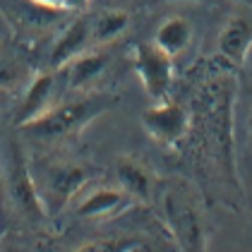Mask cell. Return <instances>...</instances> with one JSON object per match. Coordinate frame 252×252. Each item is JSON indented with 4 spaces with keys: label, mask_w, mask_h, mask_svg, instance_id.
Returning <instances> with one entry per match:
<instances>
[{
    "label": "cell",
    "mask_w": 252,
    "mask_h": 252,
    "mask_svg": "<svg viewBox=\"0 0 252 252\" xmlns=\"http://www.w3.org/2000/svg\"><path fill=\"white\" fill-rule=\"evenodd\" d=\"M238 72L214 56L194 67L190 111L192 130L183 144L194 161L199 175L214 183L216 194L238 209L243 202V185L235 166V106L240 96Z\"/></svg>",
    "instance_id": "6da1fadb"
},
{
    "label": "cell",
    "mask_w": 252,
    "mask_h": 252,
    "mask_svg": "<svg viewBox=\"0 0 252 252\" xmlns=\"http://www.w3.org/2000/svg\"><path fill=\"white\" fill-rule=\"evenodd\" d=\"M163 228L178 250L202 252L209 248L212 226L204 209V197L192 180L173 175L156 188Z\"/></svg>",
    "instance_id": "7a4b0ae2"
},
{
    "label": "cell",
    "mask_w": 252,
    "mask_h": 252,
    "mask_svg": "<svg viewBox=\"0 0 252 252\" xmlns=\"http://www.w3.org/2000/svg\"><path fill=\"white\" fill-rule=\"evenodd\" d=\"M116 103L118 94H111V92H96V89L77 92V96L53 103L48 111H43L41 116L20 127L27 135V139H32L34 144L53 147L56 142H63L67 137L82 132L94 118L103 116Z\"/></svg>",
    "instance_id": "3957f363"
},
{
    "label": "cell",
    "mask_w": 252,
    "mask_h": 252,
    "mask_svg": "<svg viewBox=\"0 0 252 252\" xmlns=\"http://www.w3.org/2000/svg\"><path fill=\"white\" fill-rule=\"evenodd\" d=\"M34 175V173H32ZM98 175L89 163L77 158H51L41 163L39 178L34 175L36 190L46 214H53L72 204V199Z\"/></svg>",
    "instance_id": "277c9868"
},
{
    "label": "cell",
    "mask_w": 252,
    "mask_h": 252,
    "mask_svg": "<svg viewBox=\"0 0 252 252\" xmlns=\"http://www.w3.org/2000/svg\"><path fill=\"white\" fill-rule=\"evenodd\" d=\"M142 127L163 149H183L192 130V111L173 96L166 101H154L142 113Z\"/></svg>",
    "instance_id": "5b68a950"
},
{
    "label": "cell",
    "mask_w": 252,
    "mask_h": 252,
    "mask_svg": "<svg viewBox=\"0 0 252 252\" xmlns=\"http://www.w3.org/2000/svg\"><path fill=\"white\" fill-rule=\"evenodd\" d=\"M132 67L152 101H166L175 82V58L161 51L154 41H142L132 51Z\"/></svg>",
    "instance_id": "8992f818"
},
{
    "label": "cell",
    "mask_w": 252,
    "mask_h": 252,
    "mask_svg": "<svg viewBox=\"0 0 252 252\" xmlns=\"http://www.w3.org/2000/svg\"><path fill=\"white\" fill-rule=\"evenodd\" d=\"M252 56V15L238 12L226 20L216 36V58L235 70H245Z\"/></svg>",
    "instance_id": "52a82bcc"
},
{
    "label": "cell",
    "mask_w": 252,
    "mask_h": 252,
    "mask_svg": "<svg viewBox=\"0 0 252 252\" xmlns=\"http://www.w3.org/2000/svg\"><path fill=\"white\" fill-rule=\"evenodd\" d=\"M113 183L135 199L137 207L152 204V199L156 197V188H158V180L152 173V168L144 161H139L137 156L130 154L116 156V161H113Z\"/></svg>",
    "instance_id": "ba28073f"
},
{
    "label": "cell",
    "mask_w": 252,
    "mask_h": 252,
    "mask_svg": "<svg viewBox=\"0 0 252 252\" xmlns=\"http://www.w3.org/2000/svg\"><path fill=\"white\" fill-rule=\"evenodd\" d=\"M132 207H137V202L113 183V185H94L89 192L82 194L75 202V214L79 219L101 221V219L120 216Z\"/></svg>",
    "instance_id": "9c48e42d"
},
{
    "label": "cell",
    "mask_w": 252,
    "mask_h": 252,
    "mask_svg": "<svg viewBox=\"0 0 252 252\" xmlns=\"http://www.w3.org/2000/svg\"><path fill=\"white\" fill-rule=\"evenodd\" d=\"M94 39H92V15H77L72 20L58 27V36L51 46V56H48V67L51 70H60L65 67L72 58H77L82 51L92 48Z\"/></svg>",
    "instance_id": "30bf717a"
},
{
    "label": "cell",
    "mask_w": 252,
    "mask_h": 252,
    "mask_svg": "<svg viewBox=\"0 0 252 252\" xmlns=\"http://www.w3.org/2000/svg\"><path fill=\"white\" fill-rule=\"evenodd\" d=\"M108 63H111V53L106 51V46H92V48L82 51L77 58H72L63 67L65 89H70V92L94 89V84L106 75Z\"/></svg>",
    "instance_id": "8fae6325"
},
{
    "label": "cell",
    "mask_w": 252,
    "mask_h": 252,
    "mask_svg": "<svg viewBox=\"0 0 252 252\" xmlns=\"http://www.w3.org/2000/svg\"><path fill=\"white\" fill-rule=\"evenodd\" d=\"M65 82L63 75V67L60 70H46L32 79L24 89V96H22V106L20 113H17V125H24L29 120H34L36 116H41L43 111H48L53 103H58V84Z\"/></svg>",
    "instance_id": "7c38bea8"
},
{
    "label": "cell",
    "mask_w": 252,
    "mask_h": 252,
    "mask_svg": "<svg viewBox=\"0 0 252 252\" xmlns=\"http://www.w3.org/2000/svg\"><path fill=\"white\" fill-rule=\"evenodd\" d=\"M10 188H12V197L17 202V207L22 209L24 216L39 221L46 219L48 214L41 204L39 190H36V183H34V175L27 168V163L22 158H15V166H12V178H10Z\"/></svg>",
    "instance_id": "4fadbf2b"
},
{
    "label": "cell",
    "mask_w": 252,
    "mask_h": 252,
    "mask_svg": "<svg viewBox=\"0 0 252 252\" xmlns=\"http://www.w3.org/2000/svg\"><path fill=\"white\" fill-rule=\"evenodd\" d=\"M192 22L188 17H180V15H173V17H166V20L158 24L154 34V43L166 51L171 58H178L180 53H185L192 43Z\"/></svg>",
    "instance_id": "5bb4252c"
},
{
    "label": "cell",
    "mask_w": 252,
    "mask_h": 252,
    "mask_svg": "<svg viewBox=\"0 0 252 252\" xmlns=\"http://www.w3.org/2000/svg\"><path fill=\"white\" fill-rule=\"evenodd\" d=\"M130 27V15L125 10H101L92 15V39L94 46H111Z\"/></svg>",
    "instance_id": "9a60e30c"
},
{
    "label": "cell",
    "mask_w": 252,
    "mask_h": 252,
    "mask_svg": "<svg viewBox=\"0 0 252 252\" xmlns=\"http://www.w3.org/2000/svg\"><path fill=\"white\" fill-rule=\"evenodd\" d=\"M79 252H147L156 250L147 238H137V235H113V238H101L92 240L77 248Z\"/></svg>",
    "instance_id": "2e32d148"
},
{
    "label": "cell",
    "mask_w": 252,
    "mask_h": 252,
    "mask_svg": "<svg viewBox=\"0 0 252 252\" xmlns=\"http://www.w3.org/2000/svg\"><path fill=\"white\" fill-rule=\"evenodd\" d=\"M24 77V65L20 63V58H15L7 51H0V89L10 92L17 89Z\"/></svg>",
    "instance_id": "e0dca14e"
},
{
    "label": "cell",
    "mask_w": 252,
    "mask_h": 252,
    "mask_svg": "<svg viewBox=\"0 0 252 252\" xmlns=\"http://www.w3.org/2000/svg\"><path fill=\"white\" fill-rule=\"evenodd\" d=\"M245 130H248V142L252 147V77L248 87V106H245Z\"/></svg>",
    "instance_id": "ac0fdd59"
},
{
    "label": "cell",
    "mask_w": 252,
    "mask_h": 252,
    "mask_svg": "<svg viewBox=\"0 0 252 252\" xmlns=\"http://www.w3.org/2000/svg\"><path fill=\"white\" fill-rule=\"evenodd\" d=\"M92 0H65V10L67 12H84L89 7Z\"/></svg>",
    "instance_id": "d6986e66"
},
{
    "label": "cell",
    "mask_w": 252,
    "mask_h": 252,
    "mask_svg": "<svg viewBox=\"0 0 252 252\" xmlns=\"http://www.w3.org/2000/svg\"><path fill=\"white\" fill-rule=\"evenodd\" d=\"M36 5H43V7H53V10H65V0H32Z\"/></svg>",
    "instance_id": "ffe728a7"
}]
</instances>
